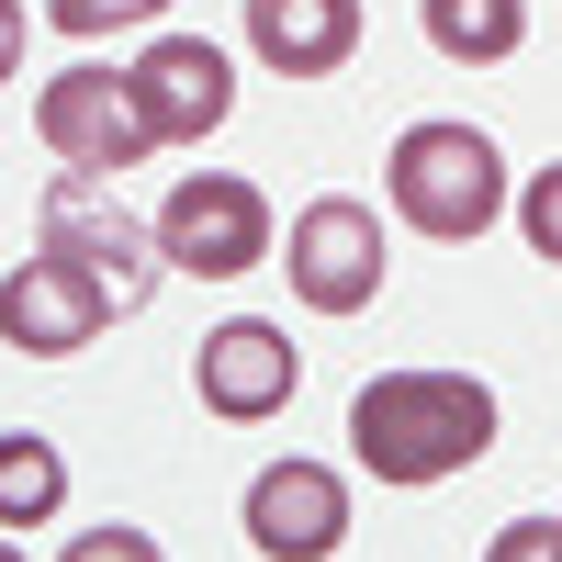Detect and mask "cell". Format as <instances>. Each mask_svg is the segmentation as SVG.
<instances>
[{
  "label": "cell",
  "instance_id": "1",
  "mask_svg": "<svg viewBox=\"0 0 562 562\" xmlns=\"http://www.w3.org/2000/svg\"><path fill=\"white\" fill-rule=\"evenodd\" d=\"M495 450V383L484 371H383L349 394V461L371 484H439Z\"/></svg>",
  "mask_w": 562,
  "mask_h": 562
},
{
  "label": "cell",
  "instance_id": "2",
  "mask_svg": "<svg viewBox=\"0 0 562 562\" xmlns=\"http://www.w3.org/2000/svg\"><path fill=\"white\" fill-rule=\"evenodd\" d=\"M383 203H394V225L461 248V237H484L518 192H506V158H495L484 124H405L394 135V169H383Z\"/></svg>",
  "mask_w": 562,
  "mask_h": 562
},
{
  "label": "cell",
  "instance_id": "3",
  "mask_svg": "<svg viewBox=\"0 0 562 562\" xmlns=\"http://www.w3.org/2000/svg\"><path fill=\"white\" fill-rule=\"evenodd\" d=\"M158 259L169 270H192V281H248L270 248H281V225H270V192L237 169H203V180H180V192L158 203Z\"/></svg>",
  "mask_w": 562,
  "mask_h": 562
},
{
  "label": "cell",
  "instance_id": "4",
  "mask_svg": "<svg viewBox=\"0 0 562 562\" xmlns=\"http://www.w3.org/2000/svg\"><path fill=\"white\" fill-rule=\"evenodd\" d=\"M34 135H45L57 169H79V180H113V169H135V158L158 147V124H147V102H135L124 68H57V79H45V102H34Z\"/></svg>",
  "mask_w": 562,
  "mask_h": 562
},
{
  "label": "cell",
  "instance_id": "5",
  "mask_svg": "<svg viewBox=\"0 0 562 562\" xmlns=\"http://www.w3.org/2000/svg\"><path fill=\"white\" fill-rule=\"evenodd\" d=\"M45 248H57L68 270H90V281H102V293H113V315H135V304H147L158 293V237H147V225H135L113 192H102V180H57V192H45Z\"/></svg>",
  "mask_w": 562,
  "mask_h": 562
},
{
  "label": "cell",
  "instance_id": "6",
  "mask_svg": "<svg viewBox=\"0 0 562 562\" xmlns=\"http://www.w3.org/2000/svg\"><path fill=\"white\" fill-rule=\"evenodd\" d=\"M383 281H394V270H383V214H371V203L326 192V203L293 214V293H304L315 315H360Z\"/></svg>",
  "mask_w": 562,
  "mask_h": 562
},
{
  "label": "cell",
  "instance_id": "7",
  "mask_svg": "<svg viewBox=\"0 0 562 562\" xmlns=\"http://www.w3.org/2000/svg\"><path fill=\"white\" fill-rule=\"evenodd\" d=\"M293 383H304V360H293V338H281L270 315H225L214 338L192 349V394H203V416H225V428L281 416V405H293Z\"/></svg>",
  "mask_w": 562,
  "mask_h": 562
},
{
  "label": "cell",
  "instance_id": "8",
  "mask_svg": "<svg viewBox=\"0 0 562 562\" xmlns=\"http://www.w3.org/2000/svg\"><path fill=\"white\" fill-rule=\"evenodd\" d=\"M124 79H135V102H147L158 147H203V135L237 113V57L203 45V34H147V57H135Z\"/></svg>",
  "mask_w": 562,
  "mask_h": 562
},
{
  "label": "cell",
  "instance_id": "9",
  "mask_svg": "<svg viewBox=\"0 0 562 562\" xmlns=\"http://www.w3.org/2000/svg\"><path fill=\"white\" fill-rule=\"evenodd\" d=\"M113 326V293L90 270H68L57 248H34L12 281H0V338H12L23 360H68V349H90Z\"/></svg>",
  "mask_w": 562,
  "mask_h": 562
},
{
  "label": "cell",
  "instance_id": "10",
  "mask_svg": "<svg viewBox=\"0 0 562 562\" xmlns=\"http://www.w3.org/2000/svg\"><path fill=\"white\" fill-rule=\"evenodd\" d=\"M237 518H248V551H270V562H326L349 540V484L326 461H259Z\"/></svg>",
  "mask_w": 562,
  "mask_h": 562
},
{
  "label": "cell",
  "instance_id": "11",
  "mask_svg": "<svg viewBox=\"0 0 562 562\" xmlns=\"http://www.w3.org/2000/svg\"><path fill=\"white\" fill-rule=\"evenodd\" d=\"M248 57L281 79H338L360 57V0H248Z\"/></svg>",
  "mask_w": 562,
  "mask_h": 562
},
{
  "label": "cell",
  "instance_id": "12",
  "mask_svg": "<svg viewBox=\"0 0 562 562\" xmlns=\"http://www.w3.org/2000/svg\"><path fill=\"white\" fill-rule=\"evenodd\" d=\"M428 12V45L450 68H506L529 45V0H416Z\"/></svg>",
  "mask_w": 562,
  "mask_h": 562
},
{
  "label": "cell",
  "instance_id": "13",
  "mask_svg": "<svg viewBox=\"0 0 562 562\" xmlns=\"http://www.w3.org/2000/svg\"><path fill=\"white\" fill-rule=\"evenodd\" d=\"M68 506V461L34 428H0V529H45Z\"/></svg>",
  "mask_w": 562,
  "mask_h": 562
},
{
  "label": "cell",
  "instance_id": "14",
  "mask_svg": "<svg viewBox=\"0 0 562 562\" xmlns=\"http://www.w3.org/2000/svg\"><path fill=\"white\" fill-rule=\"evenodd\" d=\"M518 237H529V259H551V270H562V158H551V169H529V192H518Z\"/></svg>",
  "mask_w": 562,
  "mask_h": 562
},
{
  "label": "cell",
  "instance_id": "15",
  "mask_svg": "<svg viewBox=\"0 0 562 562\" xmlns=\"http://www.w3.org/2000/svg\"><path fill=\"white\" fill-rule=\"evenodd\" d=\"M169 0H45V23L57 34H124V23H158Z\"/></svg>",
  "mask_w": 562,
  "mask_h": 562
},
{
  "label": "cell",
  "instance_id": "16",
  "mask_svg": "<svg viewBox=\"0 0 562 562\" xmlns=\"http://www.w3.org/2000/svg\"><path fill=\"white\" fill-rule=\"evenodd\" d=\"M484 562H562V518H506L484 540Z\"/></svg>",
  "mask_w": 562,
  "mask_h": 562
},
{
  "label": "cell",
  "instance_id": "17",
  "mask_svg": "<svg viewBox=\"0 0 562 562\" xmlns=\"http://www.w3.org/2000/svg\"><path fill=\"white\" fill-rule=\"evenodd\" d=\"M57 562H169V551H158L147 529H79V540H68Z\"/></svg>",
  "mask_w": 562,
  "mask_h": 562
},
{
  "label": "cell",
  "instance_id": "18",
  "mask_svg": "<svg viewBox=\"0 0 562 562\" xmlns=\"http://www.w3.org/2000/svg\"><path fill=\"white\" fill-rule=\"evenodd\" d=\"M23 79V0H0V90Z\"/></svg>",
  "mask_w": 562,
  "mask_h": 562
},
{
  "label": "cell",
  "instance_id": "19",
  "mask_svg": "<svg viewBox=\"0 0 562 562\" xmlns=\"http://www.w3.org/2000/svg\"><path fill=\"white\" fill-rule=\"evenodd\" d=\"M0 562H23V551H12V540H0Z\"/></svg>",
  "mask_w": 562,
  "mask_h": 562
}]
</instances>
